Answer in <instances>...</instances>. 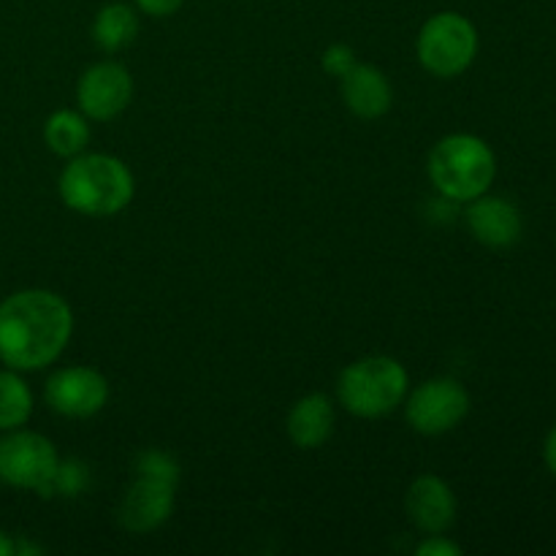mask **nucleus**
Here are the masks:
<instances>
[{
    "label": "nucleus",
    "instance_id": "1",
    "mask_svg": "<svg viewBox=\"0 0 556 556\" xmlns=\"http://www.w3.org/2000/svg\"><path fill=\"white\" fill-rule=\"evenodd\" d=\"M74 315L63 296L43 288L16 291L0 302V362L16 372L43 369L65 351Z\"/></svg>",
    "mask_w": 556,
    "mask_h": 556
},
{
    "label": "nucleus",
    "instance_id": "2",
    "mask_svg": "<svg viewBox=\"0 0 556 556\" xmlns=\"http://www.w3.org/2000/svg\"><path fill=\"white\" fill-rule=\"evenodd\" d=\"M60 199L87 217H112L134 199V174L119 157L79 152L60 174Z\"/></svg>",
    "mask_w": 556,
    "mask_h": 556
},
{
    "label": "nucleus",
    "instance_id": "3",
    "mask_svg": "<svg viewBox=\"0 0 556 556\" xmlns=\"http://www.w3.org/2000/svg\"><path fill=\"white\" fill-rule=\"evenodd\" d=\"M429 179L440 195L456 204L489 193L497 174L492 147L472 134H454L440 139L429 152Z\"/></svg>",
    "mask_w": 556,
    "mask_h": 556
},
{
    "label": "nucleus",
    "instance_id": "4",
    "mask_svg": "<svg viewBox=\"0 0 556 556\" xmlns=\"http://www.w3.org/2000/svg\"><path fill=\"white\" fill-rule=\"evenodd\" d=\"M407 383V369L396 358L369 356L342 369L337 394L342 407L353 416L380 418L405 402Z\"/></svg>",
    "mask_w": 556,
    "mask_h": 556
},
{
    "label": "nucleus",
    "instance_id": "5",
    "mask_svg": "<svg viewBox=\"0 0 556 556\" xmlns=\"http://www.w3.org/2000/svg\"><path fill=\"white\" fill-rule=\"evenodd\" d=\"M418 60L438 79H454L465 74L478 54V30L467 16L456 11H440L424 22L418 33Z\"/></svg>",
    "mask_w": 556,
    "mask_h": 556
},
{
    "label": "nucleus",
    "instance_id": "6",
    "mask_svg": "<svg viewBox=\"0 0 556 556\" xmlns=\"http://www.w3.org/2000/svg\"><path fill=\"white\" fill-rule=\"evenodd\" d=\"M58 448L43 434L11 429L0 438V481L41 494L58 470Z\"/></svg>",
    "mask_w": 556,
    "mask_h": 556
},
{
    "label": "nucleus",
    "instance_id": "7",
    "mask_svg": "<svg viewBox=\"0 0 556 556\" xmlns=\"http://www.w3.org/2000/svg\"><path fill=\"white\" fill-rule=\"evenodd\" d=\"M470 413V394L454 378H434L418 386L405 405V418L418 434L438 438L451 432Z\"/></svg>",
    "mask_w": 556,
    "mask_h": 556
},
{
    "label": "nucleus",
    "instance_id": "8",
    "mask_svg": "<svg viewBox=\"0 0 556 556\" xmlns=\"http://www.w3.org/2000/svg\"><path fill=\"white\" fill-rule=\"evenodd\" d=\"M134 98V79L125 65L103 60L90 65L76 85V103L85 117L106 123L123 114Z\"/></svg>",
    "mask_w": 556,
    "mask_h": 556
},
{
    "label": "nucleus",
    "instance_id": "9",
    "mask_svg": "<svg viewBox=\"0 0 556 556\" xmlns=\"http://www.w3.org/2000/svg\"><path fill=\"white\" fill-rule=\"evenodd\" d=\"M47 405L65 418H90L103 410L109 400V383L92 367L58 369L47 380Z\"/></svg>",
    "mask_w": 556,
    "mask_h": 556
},
{
    "label": "nucleus",
    "instance_id": "10",
    "mask_svg": "<svg viewBox=\"0 0 556 556\" xmlns=\"http://www.w3.org/2000/svg\"><path fill=\"white\" fill-rule=\"evenodd\" d=\"M174 492H177V483L174 481L136 472L134 486L128 489V494L119 503V525L128 532H134V535L157 530L172 516Z\"/></svg>",
    "mask_w": 556,
    "mask_h": 556
},
{
    "label": "nucleus",
    "instance_id": "11",
    "mask_svg": "<svg viewBox=\"0 0 556 556\" xmlns=\"http://www.w3.org/2000/svg\"><path fill=\"white\" fill-rule=\"evenodd\" d=\"M465 220L472 237L486 248H510L519 242L521 228H525L514 201L489 193L467 201Z\"/></svg>",
    "mask_w": 556,
    "mask_h": 556
},
{
    "label": "nucleus",
    "instance_id": "12",
    "mask_svg": "<svg viewBox=\"0 0 556 556\" xmlns=\"http://www.w3.org/2000/svg\"><path fill=\"white\" fill-rule=\"evenodd\" d=\"M407 516L427 535L445 532L456 519V500L448 483L438 476H421L413 481L405 497Z\"/></svg>",
    "mask_w": 556,
    "mask_h": 556
},
{
    "label": "nucleus",
    "instance_id": "13",
    "mask_svg": "<svg viewBox=\"0 0 556 556\" xmlns=\"http://www.w3.org/2000/svg\"><path fill=\"white\" fill-rule=\"evenodd\" d=\"M342 101L348 103L356 117L378 119L391 109L394 92H391L389 79L380 68L367 63H356L345 76H342Z\"/></svg>",
    "mask_w": 556,
    "mask_h": 556
},
{
    "label": "nucleus",
    "instance_id": "14",
    "mask_svg": "<svg viewBox=\"0 0 556 556\" xmlns=\"http://www.w3.org/2000/svg\"><path fill=\"white\" fill-rule=\"evenodd\" d=\"M337 413L329 396L307 394L288 413V438L299 448H320L334 432Z\"/></svg>",
    "mask_w": 556,
    "mask_h": 556
},
{
    "label": "nucleus",
    "instance_id": "15",
    "mask_svg": "<svg viewBox=\"0 0 556 556\" xmlns=\"http://www.w3.org/2000/svg\"><path fill=\"white\" fill-rule=\"evenodd\" d=\"M136 36H139V16H136V11L130 5L109 3L96 14V22H92V41L103 52H119V49L130 47Z\"/></svg>",
    "mask_w": 556,
    "mask_h": 556
},
{
    "label": "nucleus",
    "instance_id": "16",
    "mask_svg": "<svg viewBox=\"0 0 556 556\" xmlns=\"http://www.w3.org/2000/svg\"><path fill=\"white\" fill-rule=\"evenodd\" d=\"M43 141L54 155L76 157L79 152H85L87 141H90L87 117L74 109H60V112L49 114L47 125H43Z\"/></svg>",
    "mask_w": 556,
    "mask_h": 556
},
{
    "label": "nucleus",
    "instance_id": "17",
    "mask_svg": "<svg viewBox=\"0 0 556 556\" xmlns=\"http://www.w3.org/2000/svg\"><path fill=\"white\" fill-rule=\"evenodd\" d=\"M33 413L30 386L16 375V369L0 372V432L25 427Z\"/></svg>",
    "mask_w": 556,
    "mask_h": 556
},
{
    "label": "nucleus",
    "instance_id": "18",
    "mask_svg": "<svg viewBox=\"0 0 556 556\" xmlns=\"http://www.w3.org/2000/svg\"><path fill=\"white\" fill-rule=\"evenodd\" d=\"M90 486V472L81 462H58V470L49 478L41 497H79Z\"/></svg>",
    "mask_w": 556,
    "mask_h": 556
},
{
    "label": "nucleus",
    "instance_id": "19",
    "mask_svg": "<svg viewBox=\"0 0 556 556\" xmlns=\"http://www.w3.org/2000/svg\"><path fill=\"white\" fill-rule=\"evenodd\" d=\"M136 472H144V476H157L166 478V481H179V465L163 451H141L136 456Z\"/></svg>",
    "mask_w": 556,
    "mask_h": 556
},
{
    "label": "nucleus",
    "instance_id": "20",
    "mask_svg": "<svg viewBox=\"0 0 556 556\" xmlns=\"http://www.w3.org/2000/svg\"><path fill=\"white\" fill-rule=\"evenodd\" d=\"M320 63H324L326 74L342 79V76L356 65V52H353L348 43H331V47L324 52V58H320Z\"/></svg>",
    "mask_w": 556,
    "mask_h": 556
},
{
    "label": "nucleus",
    "instance_id": "21",
    "mask_svg": "<svg viewBox=\"0 0 556 556\" xmlns=\"http://www.w3.org/2000/svg\"><path fill=\"white\" fill-rule=\"evenodd\" d=\"M416 554L418 556H459L462 548L456 546L451 538H445L443 532H438V535H427V541L418 543Z\"/></svg>",
    "mask_w": 556,
    "mask_h": 556
},
{
    "label": "nucleus",
    "instance_id": "22",
    "mask_svg": "<svg viewBox=\"0 0 556 556\" xmlns=\"http://www.w3.org/2000/svg\"><path fill=\"white\" fill-rule=\"evenodd\" d=\"M134 3L150 16H168V14H174V11H177L185 0H134Z\"/></svg>",
    "mask_w": 556,
    "mask_h": 556
},
{
    "label": "nucleus",
    "instance_id": "23",
    "mask_svg": "<svg viewBox=\"0 0 556 556\" xmlns=\"http://www.w3.org/2000/svg\"><path fill=\"white\" fill-rule=\"evenodd\" d=\"M543 459H546V467L556 476V427L548 432L546 445H543Z\"/></svg>",
    "mask_w": 556,
    "mask_h": 556
},
{
    "label": "nucleus",
    "instance_id": "24",
    "mask_svg": "<svg viewBox=\"0 0 556 556\" xmlns=\"http://www.w3.org/2000/svg\"><path fill=\"white\" fill-rule=\"evenodd\" d=\"M16 554V541H11L3 530H0V556H14Z\"/></svg>",
    "mask_w": 556,
    "mask_h": 556
}]
</instances>
